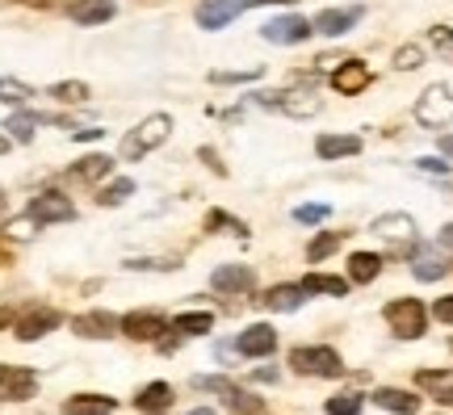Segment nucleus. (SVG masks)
Here are the masks:
<instances>
[{
  "label": "nucleus",
  "instance_id": "nucleus-47",
  "mask_svg": "<svg viewBox=\"0 0 453 415\" xmlns=\"http://www.w3.org/2000/svg\"><path fill=\"white\" fill-rule=\"evenodd\" d=\"M441 248H453V223L441 231Z\"/></svg>",
  "mask_w": 453,
  "mask_h": 415
},
{
  "label": "nucleus",
  "instance_id": "nucleus-30",
  "mask_svg": "<svg viewBox=\"0 0 453 415\" xmlns=\"http://www.w3.org/2000/svg\"><path fill=\"white\" fill-rule=\"evenodd\" d=\"M265 306L269 311H298L303 306V286H273L265 294Z\"/></svg>",
  "mask_w": 453,
  "mask_h": 415
},
{
  "label": "nucleus",
  "instance_id": "nucleus-46",
  "mask_svg": "<svg viewBox=\"0 0 453 415\" xmlns=\"http://www.w3.org/2000/svg\"><path fill=\"white\" fill-rule=\"evenodd\" d=\"M248 9H260V4H294V0H243Z\"/></svg>",
  "mask_w": 453,
  "mask_h": 415
},
{
  "label": "nucleus",
  "instance_id": "nucleus-40",
  "mask_svg": "<svg viewBox=\"0 0 453 415\" xmlns=\"http://www.w3.org/2000/svg\"><path fill=\"white\" fill-rule=\"evenodd\" d=\"M257 76H260V67L257 72H211L214 84H243V81H257Z\"/></svg>",
  "mask_w": 453,
  "mask_h": 415
},
{
  "label": "nucleus",
  "instance_id": "nucleus-49",
  "mask_svg": "<svg viewBox=\"0 0 453 415\" xmlns=\"http://www.w3.org/2000/svg\"><path fill=\"white\" fill-rule=\"evenodd\" d=\"M441 151H445V156H453V134H445V139H441Z\"/></svg>",
  "mask_w": 453,
  "mask_h": 415
},
{
  "label": "nucleus",
  "instance_id": "nucleus-53",
  "mask_svg": "<svg viewBox=\"0 0 453 415\" xmlns=\"http://www.w3.org/2000/svg\"><path fill=\"white\" fill-rule=\"evenodd\" d=\"M0 206H4V193H0Z\"/></svg>",
  "mask_w": 453,
  "mask_h": 415
},
{
  "label": "nucleus",
  "instance_id": "nucleus-9",
  "mask_svg": "<svg viewBox=\"0 0 453 415\" xmlns=\"http://www.w3.org/2000/svg\"><path fill=\"white\" fill-rule=\"evenodd\" d=\"M67 219H76V206L59 189L38 193L30 202V223H67Z\"/></svg>",
  "mask_w": 453,
  "mask_h": 415
},
{
  "label": "nucleus",
  "instance_id": "nucleus-31",
  "mask_svg": "<svg viewBox=\"0 0 453 415\" xmlns=\"http://www.w3.org/2000/svg\"><path fill=\"white\" fill-rule=\"evenodd\" d=\"M42 122H59V118H50V113H17V118H9V127H4V130H13V139L30 143L34 127H42Z\"/></svg>",
  "mask_w": 453,
  "mask_h": 415
},
{
  "label": "nucleus",
  "instance_id": "nucleus-34",
  "mask_svg": "<svg viewBox=\"0 0 453 415\" xmlns=\"http://www.w3.org/2000/svg\"><path fill=\"white\" fill-rule=\"evenodd\" d=\"M50 96H55V101H67V105H81V101H88V84L59 81V84H50Z\"/></svg>",
  "mask_w": 453,
  "mask_h": 415
},
{
  "label": "nucleus",
  "instance_id": "nucleus-12",
  "mask_svg": "<svg viewBox=\"0 0 453 415\" xmlns=\"http://www.w3.org/2000/svg\"><path fill=\"white\" fill-rule=\"evenodd\" d=\"M243 9H248L243 0H202V4H197V26H202V30H223Z\"/></svg>",
  "mask_w": 453,
  "mask_h": 415
},
{
  "label": "nucleus",
  "instance_id": "nucleus-2",
  "mask_svg": "<svg viewBox=\"0 0 453 415\" xmlns=\"http://www.w3.org/2000/svg\"><path fill=\"white\" fill-rule=\"evenodd\" d=\"M290 365L307 378H340L344 373V361H340L336 349H324V344H307V349H290Z\"/></svg>",
  "mask_w": 453,
  "mask_h": 415
},
{
  "label": "nucleus",
  "instance_id": "nucleus-33",
  "mask_svg": "<svg viewBox=\"0 0 453 415\" xmlns=\"http://www.w3.org/2000/svg\"><path fill=\"white\" fill-rule=\"evenodd\" d=\"M361 395L357 390H340V395H332L327 399V415H361Z\"/></svg>",
  "mask_w": 453,
  "mask_h": 415
},
{
  "label": "nucleus",
  "instance_id": "nucleus-36",
  "mask_svg": "<svg viewBox=\"0 0 453 415\" xmlns=\"http://www.w3.org/2000/svg\"><path fill=\"white\" fill-rule=\"evenodd\" d=\"M130 193H134V181H127V176H122V181H113V185H105V189H101V206H122V202H127Z\"/></svg>",
  "mask_w": 453,
  "mask_h": 415
},
{
  "label": "nucleus",
  "instance_id": "nucleus-14",
  "mask_svg": "<svg viewBox=\"0 0 453 415\" xmlns=\"http://www.w3.org/2000/svg\"><path fill=\"white\" fill-rule=\"evenodd\" d=\"M72 332L84 335V340H110V335L122 332V319L110 315V311H88V315H76V319H72Z\"/></svg>",
  "mask_w": 453,
  "mask_h": 415
},
{
  "label": "nucleus",
  "instance_id": "nucleus-50",
  "mask_svg": "<svg viewBox=\"0 0 453 415\" xmlns=\"http://www.w3.org/2000/svg\"><path fill=\"white\" fill-rule=\"evenodd\" d=\"M9 319H13V311H4V306H0V327H4Z\"/></svg>",
  "mask_w": 453,
  "mask_h": 415
},
{
  "label": "nucleus",
  "instance_id": "nucleus-13",
  "mask_svg": "<svg viewBox=\"0 0 453 415\" xmlns=\"http://www.w3.org/2000/svg\"><path fill=\"white\" fill-rule=\"evenodd\" d=\"M411 273H416L420 281H441V277L449 273V256H445V248H437V243L416 248V252H411Z\"/></svg>",
  "mask_w": 453,
  "mask_h": 415
},
{
  "label": "nucleus",
  "instance_id": "nucleus-29",
  "mask_svg": "<svg viewBox=\"0 0 453 415\" xmlns=\"http://www.w3.org/2000/svg\"><path fill=\"white\" fill-rule=\"evenodd\" d=\"M168 327H173L177 335H206L214 327V315L211 311H189V315H177Z\"/></svg>",
  "mask_w": 453,
  "mask_h": 415
},
{
  "label": "nucleus",
  "instance_id": "nucleus-37",
  "mask_svg": "<svg viewBox=\"0 0 453 415\" xmlns=\"http://www.w3.org/2000/svg\"><path fill=\"white\" fill-rule=\"evenodd\" d=\"M340 240H344V235H340V231H327V235H315V240L307 243V256L311 260H324V256H332L340 248Z\"/></svg>",
  "mask_w": 453,
  "mask_h": 415
},
{
  "label": "nucleus",
  "instance_id": "nucleus-38",
  "mask_svg": "<svg viewBox=\"0 0 453 415\" xmlns=\"http://www.w3.org/2000/svg\"><path fill=\"white\" fill-rule=\"evenodd\" d=\"M235 231V235H248V227L240 223V219H231V214H223V210H211V214H206V231Z\"/></svg>",
  "mask_w": 453,
  "mask_h": 415
},
{
  "label": "nucleus",
  "instance_id": "nucleus-4",
  "mask_svg": "<svg viewBox=\"0 0 453 415\" xmlns=\"http://www.w3.org/2000/svg\"><path fill=\"white\" fill-rule=\"evenodd\" d=\"M387 323L399 340H416V335H424V327H428V311H424L420 298H395V303L387 306Z\"/></svg>",
  "mask_w": 453,
  "mask_h": 415
},
{
  "label": "nucleus",
  "instance_id": "nucleus-39",
  "mask_svg": "<svg viewBox=\"0 0 453 415\" xmlns=\"http://www.w3.org/2000/svg\"><path fill=\"white\" fill-rule=\"evenodd\" d=\"M433 47H437L445 59H453V26H437V30H433Z\"/></svg>",
  "mask_w": 453,
  "mask_h": 415
},
{
  "label": "nucleus",
  "instance_id": "nucleus-54",
  "mask_svg": "<svg viewBox=\"0 0 453 415\" xmlns=\"http://www.w3.org/2000/svg\"><path fill=\"white\" fill-rule=\"evenodd\" d=\"M160 415H164V411H160Z\"/></svg>",
  "mask_w": 453,
  "mask_h": 415
},
{
  "label": "nucleus",
  "instance_id": "nucleus-26",
  "mask_svg": "<svg viewBox=\"0 0 453 415\" xmlns=\"http://www.w3.org/2000/svg\"><path fill=\"white\" fill-rule=\"evenodd\" d=\"M134 403H139V411L160 415V411H168V403H173V386H168V382H151V386H143V390L134 395Z\"/></svg>",
  "mask_w": 453,
  "mask_h": 415
},
{
  "label": "nucleus",
  "instance_id": "nucleus-7",
  "mask_svg": "<svg viewBox=\"0 0 453 415\" xmlns=\"http://www.w3.org/2000/svg\"><path fill=\"white\" fill-rule=\"evenodd\" d=\"M265 42H273V47H298V42H307L315 26H311L307 17H273L269 26H265Z\"/></svg>",
  "mask_w": 453,
  "mask_h": 415
},
{
  "label": "nucleus",
  "instance_id": "nucleus-3",
  "mask_svg": "<svg viewBox=\"0 0 453 415\" xmlns=\"http://www.w3.org/2000/svg\"><path fill=\"white\" fill-rule=\"evenodd\" d=\"M416 122L428 130H441L453 122V88L449 84H433L424 88V96L416 101Z\"/></svg>",
  "mask_w": 453,
  "mask_h": 415
},
{
  "label": "nucleus",
  "instance_id": "nucleus-22",
  "mask_svg": "<svg viewBox=\"0 0 453 415\" xmlns=\"http://www.w3.org/2000/svg\"><path fill=\"white\" fill-rule=\"evenodd\" d=\"M72 21H81V26H101V21H110L113 17V0H72Z\"/></svg>",
  "mask_w": 453,
  "mask_h": 415
},
{
  "label": "nucleus",
  "instance_id": "nucleus-1",
  "mask_svg": "<svg viewBox=\"0 0 453 415\" xmlns=\"http://www.w3.org/2000/svg\"><path fill=\"white\" fill-rule=\"evenodd\" d=\"M168 134H173V118H168V113H151V118H143V122L122 139V160H143L147 151H156Z\"/></svg>",
  "mask_w": 453,
  "mask_h": 415
},
{
  "label": "nucleus",
  "instance_id": "nucleus-23",
  "mask_svg": "<svg viewBox=\"0 0 453 415\" xmlns=\"http://www.w3.org/2000/svg\"><path fill=\"white\" fill-rule=\"evenodd\" d=\"M315 151H319L324 160H344V156H357V151H361V139H357V134H319Z\"/></svg>",
  "mask_w": 453,
  "mask_h": 415
},
{
  "label": "nucleus",
  "instance_id": "nucleus-16",
  "mask_svg": "<svg viewBox=\"0 0 453 415\" xmlns=\"http://www.w3.org/2000/svg\"><path fill=\"white\" fill-rule=\"evenodd\" d=\"M164 332H168V323L156 311H130V315H122V335H130V340H160Z\"/></svg>",
  "mask_w": 453,
  "mask_h": 415
},
{
  "label": "nucleus",
  "instance_id": "nucleus-18",
  "mask_svg": "<svg viewBox=\"0 0 453 415\" xmlns=\"http://www.w3.org/2000/svg\"><path fill=\"white\" fill-rule=\"evenodd\" d=\"M211 286L219 294H243V289L257 286V273L248 269V265H223V269H214Z\"/></svg>",
  "mask_w": 453,
  "mask_h": 415
},
{
  "label": "nucleus",
  "instance_id": "nucleus-24",
  "mask_svg": "<svg viewBox=\"0 0 453 415\" xmlns=\"http://www.w3.org/2000/svg\"><path fill=\"white\" fill-rule=\"evenodd\" d=\"M113 407H118V403H113L110 395H72V399L64 403L67 415H113Z\"/></svg>",
  "mask_w": 453,
  "mask_h": 415
},
{
  "label": "nucleus",
  "instance_id": "nucleus-5",
  "mask_svg": "<svg viewBox=\"0 0 453 415\" xmlns=\"http://www.w3.org/2000/svg\"><path fill=\"white\" fill-rule=\"evenodd\" d=\"M257 101L265 110H277V113H290V118H315L324 96H315L311 88H290V93H257Z\"/></svg>",
  "mask_w": 453,
  "mask_h": 415
},
{
  "label": "nucleus",
  "instance_id": "nucleus-45",
  "mask_svg": "<svg viewBox=\"0 0 453 415\" xmlns=\"http://www.w3.org/2000/svg\"><path fill=\"white\" fill-rule=\"evenodd\" d=\"M202 160H206V164H211V168H214V173H226V168H223V164H219V156H214V151H211V147H202Z\"/></svg>",
  "mask_w": 453,
  "mask_h": 415
},
{
  "label": "nucleus",
  "instance_id": "nucleus-48",
  "mask_svg": "<svg viewBox=\"0 0 453 415\" xmlns=\"http://www.w3.org/2000/svg\"><path fill=\"white\" fill-rule=\"evenodd\" d=\"M21 4H30V9H50L55 0H21Z\"/></svg>",
  "mask_w": 453,
  "mask_h": 415
},
{
  "label": "nucleus",
  "instance_id": "nucleus-42",
  "mask_svg": "<svg viewBox=\"0 0 453 415\" xmlns=\"http://www.w3.org/2000/svg\"><path fill=\"white\" fill-rule=\"evenodd\" d=\"M420 173L445 176V173H449V164H445V160H437V156H424V160H420Z\"/></svg>",
  "mask_w": 453,
  "mask_h": 415
},
{
  "label": "nucleus",
  "instance_id": "nucleus-52",
  "mask_svg": "<svg viewBox=\"0 0 453 415\" xmlns=\"http://www.w3.org/2000/svg\"><path fill=\"white\" fill-rule=\"evenodd\" d=\"M189 415H214V411H211V407H194V411H189Z\"/></svg>",
  "mask_w": 453,
  "mask_h": 415
},
{
  "label": "nucleus",
  "instance_id": "nucleus-19",
  "mask_svg": "<svg viewBox=\"0 0 453 415\" xmlns=\"http://www.w3.org/2000/svg\"><path fill=\"white\" fill-rule=\"evenodd\" d=\"M416 386H420L428 399L453 407V369H420V373H416Z\"/></svg>",
  "mask_w": 453,
  "mask_h": 415
},
{
  "label": "nucleus",
  "instance_id": "nucleus-43",
  "mask_svg": "<svg viewBox=\"0 0 453 415\" xmlns=\"http://www.w3.org/2000/svg\"><path fill=\"white\" fill-rule=\"evenodd\" d=\"M127 269H177L173 260H127Z\"/></svg>",
  "mask_w": 453,
  "mask_h": 415
},
{
  "label": "nucleus",
  "instance_id": "nucleus-21",
  "mask_svg": "<svg viewBox=\"0 0 453 415\" xmlns=\"http://www.w3.org/2000/svg\"><path fill=\"white\" fill-rule=\"evenodd\" d=\"M361 13H365L361 4H357V9H324L311 26H315V30H324V34H344V30H353L357 21H361Z\"/></svg>",
  "mask_w": 453,
  "mask_h": 415
},
{
  "label": "nucleus",
  "instance_id": "nucleus-8",
  "mask_svg": "<svg viewBox=\"0 0 453 415\" xmlns=\"http://www.w3.org/2000/svg\"><path fill=\"white\" fill-rule=\"evenodd\" d=\"M38 390V373L21 365H0V399L4 403H26Z\"/></svg>",
  "mask_w": 453,
  "mask_h": 415
},
{
  "label": "nucleus",
  "instance_id": "nucleus-32",
  "mask_svg": "<svg viewBox=\"0 0 453 415\" xmlns=\"http://www.w3.org/2000/svg\"><path fill=\"white\" fill-rule=\"evenodd\" d=\"M30 96H34L30 84L13 81V76H0V101H4V105H26Z\"/></svg>",
  "mask_w": 453,
  "mask_h": 415
},
{
  "label": "nucleus",
  "instance_id": "nucleus-20",
  "mask_svg": "<svg viewBox=\"0 0 453 415\" xmlns=\"http://www.w3.org/2000/svg\"><path fill=\"white\" fill-rule=\"evenodd\" d=\"M373 403H378L382 411H395V415H416L420 411V399H416L411 390H395V386L373 390Z\"/></svg>",
  "mask_w": 453,
  "mask_h": 415
},
{
  "label": "nucleus",
  "instance_id": "nucleus-6",
  "mask_svg": "<svg viewBox=\"0 0 453 415\" xmlns=\"http://www.w3.org/2000/svg\"><path fill=\"white\" fill-rule=\"evenodd\" d=\"M370 231L378 235V240L390 243V252H411V248H416V219H411V214H403V210L373 219Z\"/></svg>",
  "mask_w": 453,
  "mask_h": 415
},
{
  "label": "nucleus",
  "instance_id": "nucleus-51",
  "mask_svg": "<svg viewBox=\"0 0 453 415\" xmlns=\"http://www.w3.org/2000/svg\"><path fill=\"white\" fill-rule=\"evenodd\" d=\"M4 151H9V134H0V156H4Z\"/></svg>",
  "mask_w": 453,
  "mask_h": 415
},
{
  "label": "nucleus",
  "instance_id": "nucleus-27",
  "mask_svg": "<svg viewBox=\"0 0 453 415\" xmlns=\"http://www.w3.org/2000/svg\"><path fill=\"white\" fill-rule=\"evenodd\" d=\"M298 286H303V294H332V298H344V294H349V281H344V277H332V273H307Z\"/></svg>",
  "mask_w": 453,
  "mask_h": 415
},
{
  "label": "nucleus",
  "instance_id": "nucleus-25",
  "mask_svg": "<svg viewBox=\"0 0 453 415\" xmlns=\"http://www.w3.org/2000/svg\"><path fill=\"white\" fill-rule=\"evenodd\" d=\"M378 273H382V256H378V252H353V256H349V281H357V286H370Z\"/></svg>",
  "mask_w": 453,
  "mask_h": 415
},
{
  "label": "nucleus",
  "instance_id": "nucleus-10",
  "mask_svg": "<svg viewBox=\"0 0 453 415\" xmlns=\"http://www.w3.org/2000/svg\"><path fill=\"white\" fill-rule=\"evenodd\" d=\"M59 323H64V315L55 306H30L26 315H17V340H42Z\"/></svg>",
  "mask_w": 453,
  "mask_h": 415
},
{
  "label": "nucleus",
  "instance_id": "nucleus-35",
  "mask_svg": "<svg viewBox=\"0 0 453 415\" xmlns=\"http://www.w3.org/2000/svg\"><path fill=\"white\" fill-rule=\"evenodd\" d=\"M420 64H424V47H420V42H403V47L395 50V67H399V72H416Z\"/></svg>",
  "mask_w": 453,
  "mask_h": 415
},
{
  "label": "nucleus",
  "instance_id": "nucleus-44",
  "mask_svg": "<svg viewBox=\"0 0 453 415\" xmlns=\"http://www.w3.org/2000/svg\"><path fill=\"white\" fill-rule=\"evenodd\" d=\"M433 315H437L441 323H453V294H449V298H441V303L433 306Z\"/></svg>",
  "mask_w": 453,
  "mask_h": 415
},
{
  "label": "nucleus",
  "instance_id": "nucleus-28",
  "mask_svg": "<svg viewBox=\"0 0 453 415\" xmlns=\"http://www.w3.org/2000/svg\"><path fill=\"white\" fill-rule=\"evenodd\" d=\"M110 168H113L110 156H84V160H76V168H72V181L93 185V181H101V176H110Z\"/></svg>",
  "mask_w": 453,
  "mask_h": 415
},
{
  "label": "nucleus",
  "instance_id": "nucleus-11",
  "mask_svg": "<svg viewBox=\"0 0 453 415\" xmlns=\"http://www.w3.org/2000/svg\"><path fill=\"white\" fill-rule=\"evenodd\" d=\"M197 390H214V395H223L231 407L240 415H260V399H252L248 390H240L235 382H226V378H194Z\"/></svg>",
  "mask_w": 453,
  "mask_h": 415
},
{
  "label": "nucleus",
  "instance_id": "nucleus-17",
  "mask_svg": "<svg viewBox=\"0 0 453 415\" xmlns=\"http://www.w3.org/2000/svg\"><path fill=\"white\" fill-rule=\"evenodd\" d=\"M235 349H240L243 357H269V352L277 349V332L269 327V323H252L248 332H240Z\"/></svg>",
  "mask_w": 453,
  "mask_h": 415
},
{
  "label": "nucleus",
  "instance_id": "nucleus-15",
  "mask_svg": "<svg viewBox=\"0 0 453 415\" xmlns=\"http://www.w3.org/2000/svg\"><path fill=\"white\" fill-rule=\"evenodd\" d=\"M370 81H373V72L361 64V59H344V64L332 72V88H336V93H344V96L365 93V88H370Z\"/></svg>",
  "mask_w": 453,
  "mask_h": 415
},
{
  "label": "nucleus",
  "instance_id": "nucleus-41",
  "mask_svg": "<svg viewBox=\"0 0 453 415\" xmlns=\"http://www.w3.org/2000/svg\"><path fill=\"white\" fill-rule=\"evenodd\" d=\"M294 219H298V223H324L327 206H298V210H294Z\"/></svg>",
  "mask_w": 453,
  "mask_h": 415
}]
</instances>
